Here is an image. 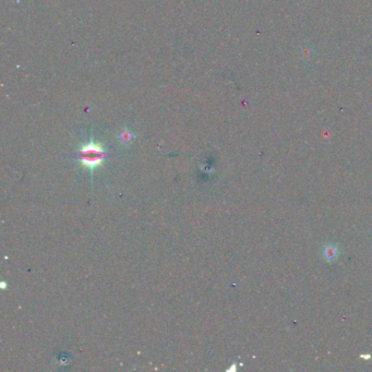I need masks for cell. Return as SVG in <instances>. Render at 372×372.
<instances>
[{"label":"cell","instance_id":"cell-2","mask_svg":"<svg viewBox=\"0 0 372 372\" xmlns=\"http://www.w3.org/2000/svg\"><path fill=\"white\" fill-rule=\"evenodd\" d=\"M337 256V249L335 247H333V246H329L325 250H324V258L326 260H334Z\"/></svg>","mask_w":372,"mask_h":372},{"label":"cell","instance_id":"cell-1","mask_svg":"<svg viewBox=\"0 0 372 372\" xmlns=\"http://www.w3.org/2000/svg\"><path fill=\"white\" fill-rule=\"evenodd\" d=\"M80 154L82 165L90 171H94L95 168L102 165L104 156H105V150L101 144L91 141L81 146Z\"/></svg>","mask_w":372,"mask_h":372}]
</instances>
